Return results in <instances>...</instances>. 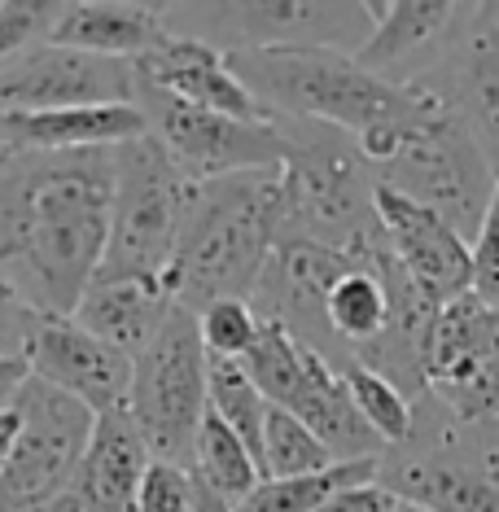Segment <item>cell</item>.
I'll return each mask as SVG.
<instances>
[{"instance_id": "obj_1", "label": "cell", "mask_w": 499, "mask_h": 512, "mask_svg": "<svg viewBox=\"0 0 499 512\" xmlns=\"http://www.w3.org/2000/svg\"><path fill=\"white\" fill-rule=\"evenodd\" d=\"M114 149H0V267L44 316H75L110 246Z\"/></svg>"}, {"instance_id": "obj_2", "label": "cell", "mask_w": 499, "mask_h": 512, "mask_svg": "<svg viewBox=\"0 0 499 512\" xmlns=\"http://www.w3.org/2000/svg\"><path fill=\"white\" fill-rule=\"evenodd\" d=\"M232 71L241 75L272 119L316 123L351 136L368 167L399 154L403 136L443 106V92L425 79H386L338 49H232Z\"/></svg>"}, {"instance_id": "obj_3", "label": "cell", "mask_w": 499, "mask_h": 512, "mask_svg": "<svg viewBox=\"0 0 499 512\" xmlns=\"http://www.w3.org/2000/svg\"><path fill=\"white\" fill-rule=\"evenodd\" d=\"M285 237L281 167L206 180L167 276L189 311L219 298H254L272 250Z\"/></svg>"}, {"instance_id": "obj_4", "label": "cell", "mask_w": 499, "mask_h": 512, "mask_svg": "<svg viewBox=\"0 0 499 512\" xmlns=\"http://www.w3.org/2000/svg\"><path fill=\"white\" fill-rule=\"evenodd\" d=\"M197 197L202 180H193L158 136L145 132L127 145H114L110 246L97 281L167 272L197 211Z\"/></svg>"}, {"instance_id": "obj_5", "label": "cell", "mask_w": 499, "mask_h": 512, "mask_svg": "<svg viewBox=\"0 0 499 512\" xmlns=\"http://www.w3.org/2000/svg\"><path fill=\"white\" fill-rule=\"evenodd\" d=\"M285 136V237H307L351 254L359 241H368L381 228L373 206L377 171L368 167L351 136L333 127L294 123L285 127Z\"/></svg>"}, {"instance_id": "obj_6", "label": "cell", "mask_w": 499, "mask_h": 512, "mask_svg": "<svg viewBox=\"0 0 499 512\" xmlns=\"http://www.w3.org/2000/svg\"><path fill=\"white\" fill-rule=\"evenodd\" d=\"M127 416L145 434L154 460L189 469L193 438L211 412V355L202 346L197 311L180 302L158 329V337L132 359Z\"/></svg>"}, {"instance_id": "obj_7", "label": "cell", "mask_w": 499, "mask_h": 512, "mask_svg": "<svg viewBox=\"0 0 499 512\" xmlns=\"http://www.w3.org/2000/svg\"><path fill=\"white\" fill-rule=\"evenodd\" d=\"M241 368L263 390V399L298 416L338 460H381L386 447L364 425V416L355 412L342 368H333L329 355H320L316 346L294 337L281 320L263 316L259 342L241 359Z\"/></svg>"}, {"instance_id": "obj_8", "label": "cell", "mask_w": 499, "mask_h": 512, "mask_svg": "<svg viewBox=\"0 0 499 512\" xmlns=\"http://www.w3.org/2000/svg\"><path fill=\"white\" fill-rule=\"evenodd\" d=\"M377 180L390 184L394 193L429 206L434 215H443L469 241V237H478L499 176L491 171L478 141L469 136V127L443 101V106H434L403 136L399 154L390 162H381Z\"/></svg>"}, {"instance_id": "obj_9", "label": "cell", "mask_w": 499, "mask_h": 512, "mask_svg": "<svg viewBox=\"0 0 499 512\" xmlns=\"http://www.w3.org/2000/svg\"><path fill=\"white\" fill-rule=\"evenodd\" d=\"M14 412L18 438L5 477H0V512H31L71 491L97 416L71 394L44 386L40 377H27V386L14 399Z\"/></svg>"}, {"instance_id": "obj_10", "label": "cell", "mask_w": 499, "mask_h": 512, "mask_svg": "<svg viewBox=\"0 0 499 512\" xmlns=\"http://www.w3.org/2000/svg\"><path fill=\"white\" fill-rule=\"evenodd\" d=\"M136 106H141L149 136L171 149V158L193 180H224L241 171H272L285 167L289 136L281 123H241L215 110H197L167 92L136 79Z\"/></svg>"}, {"instance_id": "obj_11", "label": "cell", "mask_w": 499, "mask_h": 512, "mask_svg": "<svg viewBox=\"0 0 499 512\" xmlns=\"http://www.w3.org/2000/svg\"><path fill=\"white\" fill-rule=\"evenodd\" d=\"M136 101V66L66 44H36L0 62V114H49Z\"/></svg>"}, {"instance_id": "obj_12", "label": "cell", "mask_w": 499, "mask_h": 512, "mask_svg": "<svg viewBox=\"0 0 499 512\" xmlns=\"http://www.w3.org/2000/svg\"><path fill=\"white\" fill-rule=\"evenodd\" d=\"M447 40V53L408 79H425L443 92L499 176V5H460Z\"/></svg>"}, {"instance_id": "obj_13", "label": "cell", "mask_w": 499, "mask_h": 512, "mask_svg": "<svg viewBox=\"0 0 499 512\" xmlns=\"http://www.w3.org/2000/svg\"><path fill=\"white\" fill-rule=\"evenodd\" d=\"M373 206H377V224L386 232L394 263L403 267V276L429 302L447 307V302L473 294V250L443 215H434L429 206L412 202V197L394 193L381 180H377Z\"/></svg>"}, {"instance_id": "obj_14", "label": "cell", "mask_w": 499, "mask_h": 512, "mask_svg": "<svg viewBox=\"0 0 499 512\" xmlns=\"http://www.w3.org/2000/svg\"><path fill=\"white\" fill-rule=\"evenodd\" d=\"M31 377L71 394L92 416H110L127 407L132 390V355L114 351L97 333H88L75 316H44L27 351Z\"/></svg>"}, {"instance_id": "obj_15", "label": "cell", "mask_w": 499, "mask_h": 512, "mask_svg": "<svg viewBox=\"0 0 499 512\" xmlns=\"http://www.w3.org/2000/svg\"><path fill=\"white\" fill-rule=\"evenodd\" d=\"M206 22L228 36L232 49H338L359 53L373 36L368 5H206Z\"/></svg>"}, {"instance_id": "obj_16", "label": "cell", "mask_w": 499, "mask_h": 512, "mask_svg": "<svg viewBox=\"0 0 499 512\" xmlns=\"http://www.w3.org/2000/svg\"><path fill=\"white\" fill-rule=\"evenodd\" d=\"M136 79L184 101V106L215 110V114H228V119H241V123H276L272 114L263 110V101L232 71L228 53L202 36H180L176 31L162 49H154L149 57L136 62Z\"/></svg>"}, {"instance_id": "obj_17", "label": "cell", "mask_w": 499, "mask_h": 512, "mask_svg": "<svg viewBox=\"0 0 499 512\" xmlns=\"http://www.w3.org/2000/svg\"><path fill=\"white\" fill-rule=\"evenodd\" d=\"M377 482L399 499L425 512H499V486L478 469H469L443 447L403 442L399 456L381 460Z\"/></svg>"}, {"instance_id": "obj_18", "label": "cell", "mask_w": 499, "mask_h": 512, "mask_svg": "<svg viewBox=\"0 0 499 512\" xmlns=\"http://www.w3.org/2000/svg\"><path fill=\"white\" fill-rule=\"evenodd\" d=\"M180 307L176 281L162 276H119V281H97L75 307V320L101 342H110L123 355H141L167 316Z\"/></svg>"}, {"instance_id": "obj_19", "label": "cell", "mask_w": 499, "mask_h": 512, "mask_svg": "<svg viewBox=\"0 0 499 512\" xmlns=\"http://www.w3.org/2000/svg\"><path fill=\"white\" fill-rule=\"evenodd\" d=\"M145 132H149V123L136 101H127V106L49 110V114H0V149H27V154L114 149Z\"/></svg>"}, {"instance_id": "obj_20", "label": "cell", "mask_w": 499, "mask_h": 512, "mask_svg": "<svg viewBox=\"0 0 499 512\" xmlns=\"http://www.w3.org/2000/svg\"><path fill=\"white\" fill-rule=\"evenodd\" d=\"M171 31L167 5H127V0H71L62 5L53 44L84 49L114 62H141L154 49H162Z\"/></svg>"}, {"instance_id": "obj_21", "label": "cell", "mask_w": 499, "mask_h": 512, "mask_svg": "<svg viewBox=\"0 0 499 512\" xmlns=\"http://www.w3.org/2000/svg\"><path fill=\"white\" fill-rule=\"evenodd\" d=\"M149 460H154V451H149V442L132 416L127 412L97 416V429H92V442L84 460H79L71 491L84 499L88 512H132Z\"/></svg>"}, {"instance_id": "obj_22", "label": "cell", "mask_w": 499, "mask_h": 512, "mask_svg": "<svg viewBox=\"0 0 499 512\" xmlns=\"http://www.w3.org/2000/svg\"><path fill=\"white\" fill-rule=\"evenodd\" d=\"M386 263H390V246H386V232H381L373 246L359 254V263L338 276V285L329 289V302H324L329 337L333 342H346L355 355L390 329Z\"/></svg>"}, {"instance_id": "obj_23", "label": "cell", "mask_w": 499, "mask_h": 512, "mask_svg": "<svg viewBox=\"0 0 499 512\" xmlns=\"http://www.w3.org/2000/svg\"><path fill=\"white\" fill-rule=\"evenodd\" d=\"M368 18H373V36L355 53V62L373 75H386L390 66H403L416 53L443 44L460 18V5H451V0H399V5H368Z\"/></svg>"}, {"instance_id": "obj_24", "label": "cell", "mask_w": 499, "mask_h": 512, "mask_svg": "<svg viewBox=\"0 0 499 512\" xmlns=\"http://www.w3.org/2000/svg\"><path fill=\"white\" fill-rule=\"evenodd\" d=\"M189 473H193V482H202L206 491H215L219 499H228V504H241V499L263 482L259 456H254L215 412H206V421L193 438Z\"/></svg>"}, {"instance_id": "obj_25", "label": "cell", "mask_w": 499, "mask_h": 512, "mask_svg": "<svg viewBox=\"0 0 499 512\" xmlns=\"http://www.w3.org/2000/svg\"><path fill=\"white\" fill-rule=\"evenodd\" d=\"M381 460H338L333 469L307 473V477H268L241 499L237 512H320L333 495L351 486L377 482Z\"/></svg>"}, {"instance_id": "obj_26", "label": "cell", "mask_w": 499, "mask_h": 512, "mask_svg": "<svg viewBox=\"0 0 499 512\" xmlns=\"http://www.w3.org/2000/svg\"><path fill=\"white\" fill-rule=\"evenodd\" d=\"M342 377H346V390H351L355 412L364 416V425L381 438V447H403L416 429V412H412L408 394L364 364H346Z\"/></svg>"}, {"instance_id": "obj_27", "label": "cell", "mask_w": 499, "mask_h": 512, "mask_svg": "<svg viewBox=\"0 0 499 512\" xmlns=\"http://www.w3.org/2000/svg\"><path fill=\"white\" fill-rule=\"evenodd\" d=\"M333 464H338V456H333L298 416H289L285 407H268L263 451H259L263 482H268V477H307V473L333 469Z\"/></svg>"}, {"instance_id": "obj_28", "label": "cell", "mask_w": 499, "mask_h": 512, "mask_svg": "<svg viewBox=\"0 0 499 512\" xmlns=\"http://www.w3.org/2000/svg\"><path fill=\"white\" fill-rule=\"evenodd\" d=\"M268 399L250 381V372L237 359H211V412L259 456L263 451V425H268Z\"/></svg>"}, {"instance_id": "obj_29", "label": "cell", "mask_w": 499, "mask_h": 512, "mask_svg": "<svg viewBox=\"0 0 499 512\" xmlns=\"http://www.w3.org/2000/svg\"><path fill=\"white\" fill-rule=\"evenodd\" d=\"M197 329H202V346L211 359H237L241 364L259 342L263 316L250 298H219L197 311Z\"/></svg>"}, {"instance_id": "obj_30", "label": "cell", "mask_w": 499, "mask_h": 512, "mask_svg": "<svg viewBox=\"0 0 499 512\" xmlns=\"http://www.w3.org/2000/svg\"><path fill=\"white\" fill-rule=\"evenodd\" d=\"M62 18V0H5L0 5V62L49 44Z\"/></svg>"}, {"instance_id": "obj_31", "label": "cell", "mask_w": 499, "mask_h": 512, "mask_svg": "<svg viewBox=\"0 0 499 512\" xmlns=\"http://www.w3.org/2000/svg\"><path fill=\"white\" fill-rule=\"evenodd\" d=\"M44 320V311L22 294V285L0 267V355L9 359H27L31 337H36Z\"/></svg>"}, {"instance_id": "obj_32", "label": "cell", "mask_w": 499, "mask_h": 512, "mask_svg": "<svg viewBox=\"0 0 499 512\" xmlns=\"http://www.w3.org/2000/svg\"><path fill=\"white\" fill-rule=\"evenodd\" d=\"M193 473L171 460H149L136 491V512H193Z\"/></svg>"}, {"instance_id": "obj_33", "label": "cell", "mask_w": 499, "mask_h": 512, "mask_svg": "<svg viewBox=\"0 0 499 512\" xmlns=\"http://www.w3.org/2000/svg\"><path fill=\"white\" fill-rule=\"evenodd\" d=\"M469 250H473V298L486 302V307H499V180Z\"/></svg>"}, {"instance_id": "obj_34", "label": "cell", "mask_w": 499, "mask_h": 512, "mask_svg": "<svg viewBox=\"0 0 499 512\" xmlns=\"http://www.w3.org/2000/svg\"><path fill=\"white\" fill-rule=\"evenodd\" d=\"M320 512H399V499L381 482H364V486H351V491L333 495Z\"/></svg>"}, {"instance_id": "obj_35", "label": "cell", "mask_w": 499, "mask_h": 512, "mask_svg": "<svg viewBox=\"0 0 499 512\" xmlns=\"http://www.w3.org/2000/svg\"><path fill=\"white\" fill-rule=\"evenodd\" d=\"M27 377H31L27 359H9V355H0V407H9V403L18 399V390L27 386Z\"/></svg>"}, {"instance_id": "obj_36", "label": "cell", "mask_w": 499, "mask_h": 512, "mask_svg": "<svg viewBox=\"0 0 499 512\" xmlns=\"http://www.w3.org/2000/svg\"><path fill=\"white\" fill-rule=\"evenodd\" d=\"M14 438H18V412L14 403L0 407V477H5V464H9V451H14Z\"/></svg>"}, {"instance_id": "obj_37", "label": "cell", "mask_w": 499, "mask_h": 512, "mask_svg": "<svg viewBox=\"0 0 499 512\" xmlns=\"http://www.w3.org/2000/svg\"><path fill=\"white\" fill-rule=\"evenodd\" d=\"M193 512H237V504H228V499H219L215 491H206L202 482H193Z\"/></svg>"}, {"instance_id": "obj_38", "label": "cell", "mask_w": 499, "mask_h": 512, "mask_svg": "<svg viewBox=\"0 0 499 512\" xmlns=\"http://www.w3.org/2000/svg\"><path fill=\"white\" fill-rule=\"evenodd\" d=\"M31 512H88V504L75 491H66V495H57V499H49V504H40V508H31Z\"/></svg>"}, {"instance_id": "obj_39", "label": "cell", "mask_w": 499, "mask_h": 512, "mask_svg": "<svg viewBox=\"0 0 499 512\" xmlns=\"http://www.w3.org/2000/svg\"><path fill=\"white\" fill-rule=\"evenodd\" d=\"M399 512H425V508H416V504H399Z\"/></svg>"}, {"instance_id": "obj_40", "label": "cell", "mask_w": 499, "mask_h": 512, "mask_svg": "<svg viewBox=\"0 0 499 512\" xmlns=\"http://www.w3.org/2000/svg\"><path fill=\"white\" fill-rule=\"evenodd\" d=\"M132 512H136V508H132Z\"/></svg>"}]
</instances>
